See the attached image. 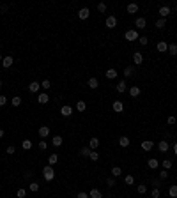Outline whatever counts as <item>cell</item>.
<instances>
[{
	"mask_svg": "<svg viewBox=\"0 0 177 198\" xmlns=\"http://www.w3.org/2000/svg\"><path fill=\"white\" fill-rule=\"evenodd\" d=\"M43 177H44V181L46 182H50V181H53L55 179V170H53V166H44L43 168Z\"/></svg>",
	"mask_w": 177,
	"mask_h": 198,
	"instance_id": "6da1fadb",
	"label": "cell"
},
{
	"mask_svg": "<svg viewBox=\"0 0 177 198\" xmlns=\"http://www.w3.org/2000/svg\"><path fill=\"white\" fill-rule=\"evenodd\" d=\"M124 37H126V41H129V42H133V41H138V32L137 30H128L126 34H124Z\"/></svg>",
	"mask_w": 177,
	"mask_h": 198,
	"instance_id": "7a4b0ae2",
	"label": "cell"
},
{
	"mask_svg": "<svg viewBox=\"0 0 177 198\" xmlns=\"http://www.w3.org/2000/svg\"><path fill=\"white\" fill-rule=\"evenodd\" d=\"M60 115H62V117H71V115H73V106L64 104V106L60 108Z\"/></svg>",
	"mask_w": 177,
	"mask_h": 198,
	"instance_id": "3957f363",
	"label": "cell"
},
{
	"mask_svg": "<svg viewBox=\"0 0 177 198\" xmlns=\"http://www.w3.org/2000/svg\"><path fill=\"white\" fill-rule=\"evenodd\" d=\"M105 23H106V27H108V28H115V27H117V18L112 14V16H108V18H106Z\"/></svg>",
	"mask_w": 177,
	"mask_h": 198,
	"instance_id": "277c9868",
	"label": "cell"
},
{
	"mask_svg": "<svg viewBox=\"0 0 177 198\" xmlns=\"http://www.w3.org/2000/svg\"><path fill=\"white\" fill-rule=\"evenodd\" d=\"M37 133H39L41 138H48V136H50V127H48V126H41Z\"/></svg>",
	"mask_w": 177,
	"mask_h": 198,
	"instance_id": "5b68a950",
	"label": "cell"
},
{
	"mask_svg": "<svg viewBox=\"0 0 177 198\" xmlns=\"http://www.w3.org/2000/svg\"><path fill=\"white\" fill-rule=\"evenodd\" d=\"M128 92H129V96H131V97H138L142 90H140V87L133 85V87H129V89H128Z\"/></svg>",
	"mask_w": 177,
	"mask_h": 198,
	"instance_id": "8992f818",
	"label": "cell"
},
{
	"mask_svg": "<svg viewBox=\"0 0 177 198\" xmlns=\"http://www.w3.org/2000/svg\"><path fill=\"white\" fill-rule=\"evenodd\" d=\"M37 103H39V104H48V103H50V96H48L46 92L39 94V96H37Z\"/></svg>",
	"mask_w": 177,
	"mask_h": 198,
	"instance_id": "52a82bcc",
	"label": "cell"
},
{
	"mask_svg": "<svg viewBox=\"0 0 177 198\" xmlns=\"http://www.w3.org/2000/svg\"><path fill=\"white\" fill-rule=\"evenodd\" d=\"M156 50H158L160 53H167V51H168V42H165V41H160L158 44H156Z\"/></svg>",
	"mask_w": 177,
	"mask_h": 198,
	"instance_id": "ba28073f",
	"label": "cell"
},
{
	"mask_svg": "<svg viewBox=\"0 0 177 198\" xmlns=\"http://www.w3.org/2000/svg\"><path fill=\"white\" fill-rule=\"evenodd\" d=\"M88 16H91V11H88V7H82V9L78 11V18H80V19H87Z\"/></svg>",
	"mask_w": 177,
	"mask_h": 198,
	"instance_id": "9c48e42d",
	"label": "cell"
},
{
	"mask_svg": "<svg viewBox=\"0 0 177 198\" xmlns=\"http://www.w3.org/2000/svg\"><path fill=\"white\" fill-rule=\"evenodd\" d=\"M39 89H41V83H39V81H30V83H29V90H30L32 94L39 92Z\"/></svg>",
	"mask_w": 177,
	"mask_h": 198,
	"instance_id": "30bf717a",
	"label": "cell"
},
{
	"mask_svg": "<svg viewBox=\"0 0 177 198\" xmlns=\"http://www.w3.org/2000/svg\"><path fill=\"white\" fill-rule=\"evenodd\" d=\"M135 25H137V28H145L147 19H145V18H142V16H138V18L135 19Z\"/></svg>",
	"mask_w": 177,
	"mask_h": 198,
	"instance_id": "8fae6325",
	"label": "cell"
},
{
	"mask_svg": "<svg viewBox=\"0 0 177 198\" xmlns=\"http://www.w3.org/2000/svg\"><path fill=\"white\" fill-rule=\"evenodd\" d=\"M133 62H135L137 65H140V64L144 62V55H142L140 51H135V53H133Z\"/></svg>",
	"mask_w": 177,
	"mask_h": 198,
	"instance_id": "7c38bea8",
	"label": "cell"
},
{
	"mask_svg": "<svg viewBox=\"0 0 177 198\" xmlns=\"http://www.w3.org/2000/svg\"><path fill=\"white\" fill-rule=\"evenodd\" d=\"M105 74H106V78H108V80H115V78H117V69L110 67V69H106V73H105Z\"/></svg>",
	"mask_w": 177,
	"mask_h": 198,
	"instance_id": "4fadbf2b",
	"label": "cell"
},
{
	"mask_svg": "<svg viewBox=\"0 0 177 198\" xmlns=\"http://www.w3.org/2000/svg\"><path fill=\"white\" fill-rule=\"evenodd\" d=\"M126 90H128V83H126L124 80H121V81L117 83V92L122 94V92H126Z\"/></svg>",
	"mask_w": 177,
	"mask_h": 198,
	"instance_id": "5bb4252c",
	"label": "cell"
},
{
	"mask_svg": "<svg viewBox=\"0 0 177 198\" xmlns=\"http://www.w3.org/2000/svg\"><path fill=\"white\" fill-rule=\"evenodd\" d=\"M168 14H170V7H168V6H161V7H160V18H165V19H167Z\"/></svg>",
	"mask_w": 177,
	"mask_h": 198,
	"instance_id": "9a60e30c",
	"label": "cell"
},
{
	"mask_svg": "<svg viewBox=\"0 0 177 198\" xmlns=\"http://www.w3.org/2000/svg\"><path fill=\"white\" fill-rule=\"evenodd\" d=\"M140 147H142L145 152H149V150L154 147V142H151V140H145V142H142V143H140Z\"/></svg>",
	"mask_w": 177,
	"mask_h": 198,
	"instance_id": "2e32d148",
	"label": "cell"
},
{
	"mask_svg": "<svg viewBox=\"0 0 177 198\" xmlns=\"http://www.w3.org/2000/svg\"><path fill=\"white\" fill-rule=\"evenodd\" d=\"M87 85H88V89H98L99 87V81H98V78H88V81H87Z\"/></svg>",
	"mask_w": 177,
	"mask_h": 198,
	"instance_id": "e0dca14e",
	"label": "cell"
},
{
	"mask_svg": "<svg viewBox=\"0 0 177 198\" xmlns=\"http://www.w3.org/2000/svg\"><path fill=\"white\" fill-rule=\"evenodd\" d=\"M99 147V140L94 136V138H91V140H88V149H91V150H96Z\"/></svg>",
	"mask_w": 177,
	"mask_h": 198,
	"instance_id": "ac0fdd59",
	"label": "cell"
},
{
	"mask_svg": "<svg viewBox=\"0 0 177 198\" xmlns=\"http://www.w3.org/2000/svg\"><path fill=\"white\" fill-rule=\"evenodd\" d=\"M13 64H14V58H13V57H4V58H2V65H4L6 69H7V67H11Z\"/></svg>",
	"mask_w": 177,
	"mask_h": 198,
	"instance_id": "d6986e66",
	"label": "cell"
},
{
	"mask_svg": "<svg viewBox=\"0 0 177 198\" xmlns=\"http://www.w3.org/2000/svg\"><path fill=\"white\" fill-rule=\"evenodd\" d=\"M147 166H149L151 170H156V168L160 166V161H158V159H154V158H151V159L147 161Z\"/></svg>",
	"mask_w": 177,
	"mask_h": 198,
	"instance_id": "ffe728a7",
	"label": "cell"
},
{
	"mask_svg": "<svg viewBox=\"0 0 177 198\" xmlns=\"http://www.w3.org/2000/svg\"><path fill=\"white\" fill-rule=\"evenodd\" d=\"M112 108H114V112H117V113H122V110H124V104H122L121 101H115V103L112 104Z\"/></svg>",
	"mask_w": 177,
	"mask_h": 198,
	"instance_id": "44dd1931",
	"label": "cell"
},
{
	"mask_svg": "<svg viewBox=\"0 0 177 198\" xmlns=\"http://www.w3.org/2000/svg\"><path fill=\"white\" fill-rule=\"evenodd\" d=\"M126 11H128L129 14H137V13H138V4H129V6L126 7Z\"/></svg>",
	"mask_w": 177,
	"mask_h": 198,
	"instance_id": "7402d4cb",
	"label": "cell"
},
{
	"mask_svg": "<svg viewBox=\"0 0 177 198\" xmlns=\"http://www.w3.org/2000/svg\"><path fill=\"white\" fill-rule=\"evenodd\" d=\"M158 149H160V152H168V149H170V145H168V142H160L158 143Z\"/></svg>",
	"mask_w": 177,
	"mask_h": 198,
	"instance_id": "603a6c76",
	"label": "cell"
},
{
	"mask_svg": "<svg viewBox=\"0 0 177 198\" xmlns=\"http://www.w3.org/2000/svg\"><path fill=\"white\" fill-rule=\"evenodd\" d=\"M88 196H91V198H103V193L99 191V189H91V193H88Z\"/></svg>",
	"mask_w": 177,
	"mask_h": 198,
	"instance_id": "cb8c5ba5",
	"label": "cell"
},
{
	"mask_svg": "<svg viewBox=\"0 0 177 198\" xmlns=\"http://www.w3.org/2000/svg\"><path fill=\"white\" fill-rule=\"evenodd\" d=\"M57 161H59V154H50V156H48V165L50 166H53Z\"/></svg>",
	"mask_w": 177,
	"mask_h": 198,
	"instance_id": "d4e9b609",
	"label": "cell"
},
{
	"mask_svg": "<svg viewBox=\"0 0 177 198\" xmlns=\"http://www.w3.org/2000/svg\"><path fill=\"white\" fill-rule=\"evenodd\" d=\"M121 175H122V168H121V166H114V168H112V177L117 179V177H121Z\"/></svg>",
	"mask_w": 177,
	"mask_h": 198,
	"instance_id": "484cf974",
	"label": "cell"
},
{
	"mask_svg": "<svg viewBox=\"0 0 177 198\" xmlns=\"http://www.w3.org/2000/svg\"><path fill=\"white\" fill-rule=\"evenodd\" d=\"M62 142H64L62 136H53V138H52V145H53V147H60Z\"/></svg>",
	"mask_w": 177,
	"mask_h": 198,
	"instance_id": "4316f807",
	"label": "cell"
},
{
	"mask_svg": "<svg viewBox=\"0 0 177 198\" xmlns=\"http://www.w3.org/2000/svg\"><path fill=\"white\" fill-rule=\"evenodd\" d=\"M129 143H131V142H129L128 136H121V138H119V145H121V147H129Z\"/></svg>",
	"mask_w": 177,
	"mask_h": 198,
	"instance_id": "83f0119b",
	"label": "cell"
},
{
	"mask_svg": "<svg viewBox=\"0 0 177 198\" xmlns=\"http://www.w3.org/2000/svg\"><path fill=\"white\" fill-rule=\"evenodd\" d=\"M133 73H135V67H131V65H128V67L124 69V78H129V76H133Z\"/></svg>",
	"mask_w": 177,
	"mask_h": 198,
	"instance_id": "f1b7e54d",
	"label": "cell"
},
{
	"mask_svg": "<svg viewBox=\"0 0 177 198\" xmlns=\"http://www.w3.org/2000/svg\"><path fill=\"white\" fill-rule=\"evenodd\" d=\"M168 195H170V198H177V184L170 186V189H168Z\"/></svg>",
	"mask_w": 177,
	"mask_h": 198,
	"instance_id": "f546056e",
	"label": "cell"
},
{
	"mask_svg": "<svg viewBox=\"0 0 177 198\" xmlns=\"http://www.w3.org/2000/svg\"><path fill=\"white\" fill-rule=\"evenodd\" d=\"M88 159H91V161H98V159H99V152H98V150H91V154H88Z\"/></svg>",
	"mask_w": 177,
	"mask_h": 198,
	"instance_id": "4dcf8cb0",
	"label": "cell"
},
{
	"mask_svg": "<svg viewBox=\"0 0 177 198\" xmlns=\"http://www.w3.org/2000/svg\"><path fill=\"white\" fill-rule=\"evenodd\" d=\"M21 147H23V150H30V149H32V142L27 138V140L21 142Z\"/></svg>",
	"mask_w": 177,
	"mask_h": 198,
	"instance_id": "1f68e13d",
	"label": "cell"
},
{
	"mask_svg": "<svg viewBox=\"0 0 177 198\" xmlns=\"http://www.w3.org/2000/svg\"><path fill=\"white\" fill-rule=\"evenodd\" d=\"M165 27H167V19L165 18H160L156 21V28H165Z\"/></svg>",
	"mask_w": 177,
	"mask_h": 198,
	"instance_id": "d6a6232c",
	"label": "cell"
},
{
	"mask_svg": "<svg viewBox=\"0 0 177 198\" xmlns=\"http://www.w3.org/2000/svg\"><path fill=\"white\" fill-rule=\"evenodd\" d=\"M11 104L18 108V106L21 104V97H20V96H14V97H11Z\"/></svg>",
	"mask_w": 177,
	"mask_h": 198,
	"instance_id": "836d02e7",
	"label": "cell"
},
{
	"mask_svg": "<svg viewBox=\"0 0 177 198\" xmlns=\"http://www.w3.org/2000/svg\"><path fill=\"white\" fill-rule=\"evenodd\" d=\"M88 154H91V149H88V147H82V149H80V156L88 158Z\"/></svg>",
	"mask_w": 177,
	"mask_h": 198,
	"instance_id": "e575fe53",
	"label": "cell"
},
{
	"mask_svg": "<svg viewBox=\"0 0 177 198\" xmlns=\"http://www.w3.org/2000/svg\"><path fill=\"white\" fill-rule=\"evenodd\" d=\"M124 182H126L128 186H133V184H135V177H133V175H126V177H124Z\"/></svg>",
	"mask_w": 177,
	"mask_h": 198,
	"instance_id": "d590c367",
	"label": "cell"
},
{
	"mask_svg": "<svg viewBox=\"0 0 177 198\" xmlns=\"http://www.w3.org/2000/svg\"><path fill=\"white\" fill-rule=\"evenodd\" d=\"M168 53L172 57H175L177 55V44H168Z\"/></svg>",
	"mask_w": 177,
	"mask_h": 198,
	"instance_id": "8d00e7d4",
	"label": "cell"
},
{
	"mask_svg": "<svg viewBox=\"0 0 177 198\" xmlns=\"http://www.w3.org/2000/svg\"><path fill=\"white\" fill-rule=\"evenodd\" d=\"M85 108H87L85 101H78L76 103V110H78V112H85Z\"/></svg>",
	"mask_w": 177,
	"mask_h": 198,
	"instance_id": "74e56055",
	"label": "cell"
},
{
	"mask_svg": "<svg viewBox=\"0 0 177 198\" xmlns=\"http://www.w3.org/2000/svg\"><path fill=\"white\" fill-rule=\"evenodd\" d=\"M29 189H30L32 193L39 191V182H30V184H29Z\"/></svg>",
	"mask_w": 177,
	"mask_h": 198,
	"instance_id": "f35d334b",
	"label": "cell"
},
{
	"mask_svg": "<svg viewBox=\"0 0 177 198\" xmlns=\"http://www.w3.org/2000/svg\"><path fill=\"white\" fill-rule=\"evenodd\" d=\"M50 87H52V83H50V80H43V81H41V89H44V90H48V89H50Z\"/></svg>",
	"mask_w": 177,
	"mask_h": 198,
	"instance_id": "ab89813d",
	"label": "cell"
},
{
	"mask_svg": "<svg viewBox=\"0 0 177 198\" xmlns=\"http://www.w3.org/2000/svg\"><path fill=\"white\" fill-rule=\"evenodd\" d=\"M161 166H163V170H170V168H172V161H170V159H165V161L161 163Z\"/></svg>",
	"mask_w": 177,
	"mask_h": 198,
	"instance_id": "60d3db41",
	"label": "cell"
},
{
	"mask_svg": "<svg viewBox=\"0 0 177 198\" xmlns=\"http://www.w3.org/2000/svg\"><path fill=\"white\" fill-rule=\"evenodd\" d=\"M137 191H138L140 195H144V193H147V184H138V188H137Z\"/></svg>",
	"mask_w": 177,
	"mask_h": 198,
	"instance_id": "b9f144b4",
	"label": "cell"
},
{
	"mask_svg": "<svg viewBox=\"0 0 177 198\" xmlns=\"http://www.w3.org/2000/svg\"><path fill=\"white\" fill-rule=\"evenodd\" d=\"M106 186H108V188H114V186H115V177H108V179H106Z\"/></svg>",
	"mask_w": 177,
	"mask_h": 198,
	"instance_id": "7bdbcfd3",
	"label": "cell"
},
{
	"mask_svg": "<svg viewBox=\"0 0 177 198\" xmlns=\"http://www.w3.org/2000/svg\"><path fill=\"white\" fill-rule=\"evenodd\" d=\"M16 196H18V198H25V196H27V191H25V189H21V188H20V189H18V191H16Z\"/></svg>",
	"mask_w": 177,
	"mask_h": 198,
	"instance_id": "ee69618b",
	"label": "cell"
},
{
	"mask_svg": "<svg viewBox=\"0 0 177 198\" xmlns=\"http://www.w3.org/2000/svg\"><path fill=\"white\" fill-rule=\"evenodd\" d=\"M167 122H168V126H174V124L177 122V117H175V115H170V117L167 119Z\"/></svg>",
	"mask_w": 177,
	"mask_h": 198,
	"instance_id": "f6af8a7d",
	"label": "cell"
},
{
	"mask_svg": "<svg viewBox=\"0 0 177 198\" xmlns=\"http://www.w3.org/2000/svg\"><path fill=\"white\" fill-rule=\"evenodd\" d=\"M151 195H152V198H160V196H161V193H160V189H158V188H154Z\"/></svg>",
	"mask_w": 177,
	"mask_h": 198,
	"instance_id": "bcb514c9",
	"label": "cell"
},
{
	"mask_svg": "<svg viewBox=\"0 0 177 198\" xmlns=\"http://www.w3.org/2000/svg\"><path fill=\"white\" fill-rule=\"evenodd\" d=\"M167 177H168V172H167V170H161V172H160V179H161V181H165Z\"/></svg>",
	"mask_w": 177,
	"mask_h": 198,
	"instance_id": "7dc6e473",
	"label": "cell"
},
{
	"mask_svg": "<svg viewBox=\"0 0 177 198\" xmlns=\"http://www.w3.org/2000/svg\"><path fill=\"white\" fill-rule=\"evenodd\" d=\"M138 42H140L142 46H147V42H149V41H147V37L144 35V37H138Z\"/></svg>",
	"mask_w": 177,
	"mask_h": 198,
	"instance_id": "c3c4849f",
	"label": "cell"
},
{
	"mask_svg": "<svg viewBox=\"0 0 177 198\" xmlns=\"http://www.w3.org/2000/svg\"><path fill=\"white\" fill-rule=\"evenodd\" d=\"M7 101H9V99H7L6 96H0V106H6V104H7Z\"/></svg>",
	"mask_w": 177,
	"mask_h": 198,
	"instance_id": "681fc988",
	"label": "cell"
},
{
	"mask_svg": "<svg viewBox=\"0 0 177 198\" xmlns=\"http://www.w3.org/2000/svg\"><path fill=\"white\" fill-rule=\"evenodd\" d=\"M39 149H41V150H46V149H48V143L44 142V140H43V142H39Z\"/></svg>",
	"mask_w": 177,
	"mask_h": 198,
	"instance_id": "f907efd6",
	"label": "cell"
},
{
	"mask_svg": "<svg viewBox=\"0 0 177 198\" xmlns=\"http://www.w3.org/2000/svg\"><path fill=\"white\" fill-rule=\"evenodd\" d=\"M98 11L99 13H105L106 11V4H98Z\"/></svg>",
	"mask_w": 177,
	"mask_h": 198,
	"instance_id": "816d5d0a",
	"label": "cell"
},
{
	"mask_svg": "<svg viewBox=\"0 0 177 198\" xmlns=\"http://www.w3.org/2000/svg\"><path fill=\"white\" fill-rule=\"evenodd\" d=\"M76 198H91V196H88V193H83V191H82V193L76 195Z\"/></svg>",
	"mask_w": 177,
	"mask_h": 198,
	"instance_id": "f5cc1de1",
	"label": "cell"
},
{
	"mask_svg": "<svg viewBox=\"0 0 177 198\" xmlns=\"http://www.w3.org/2000/svg\"><path fill=\"white\" fill-rule=\"evenodd\" d=\"M14 152H16V149H14L13 145H9V147H7V154H14Z\"/></svg>",
	"mask_w": 177,
	"mask_h": 198,
	"instance_id": "db71d44e",
	"label": "cell"
},
{
	"mask_svg": "<svg viewBox=\"0 0 177 198\" xmlns=\"http://www.w3.org/2000/svg\"><path fill=\"white\" fill-rule=\"evenodd\" d=\"M174 154H175V156H177V143L174 145Z\"/></svg>",
	"mask_w": 177,
	"mask_h": 198,
	"instance_id": "11a10c76",
	"label": "cell"
},
{
	"mask_svg": "<svg viewBox=\"0 0 177 198\" xmlns=\"http://www.w3.org/2000/svg\"><path fill=\"white\" fill-rule=\"evenodd\" d=\"M0 138H4V129H0Z\"/></svg>",
	"mask_w": 177,
	"mask_h": 198,
	"instance_id": "9f6ffc18",
	"label": "cell"
},
{
	"mask_svg": "<svg viewBox=\"0 0 177 198\" xmlns=\"http://www.w3.org/2000/svg\"><path fill=\"white\" fill-rule=\"evenodd\" d=\"M2 85H4V83H2V80H0V89H2Z\"/></svg>",
	"mask_w": 177,
	"mask_h": 198,
	"instance_id": "6f0895ef",
	"label": "cell"
},
{
	"mask_svg": "<svg viewBox=\"0 0 177 198\" xmlns=\"http://www.w3.org/2000/svg\"><path fill=\"white\" fill-rule=\"evenodd\" d=\"M2 58H4V57H2V53H0V62H2Z\"/></svg>",
	"mask_w": 177,
	"mask_h": 198,
	"instance_id": "680465c9",
	"label": "cell"
}]
</instances>
